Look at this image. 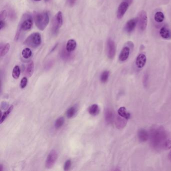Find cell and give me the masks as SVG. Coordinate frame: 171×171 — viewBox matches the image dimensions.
I'll return each mask as SVG.
<instances>
[{"mask_svg":"<svg viewBox=\"0 0 171 171\" xmlns=\"http://www.w3.org/2000/svg\"><path fill=\"white\" fill-rule=\"evenodd\" d=\"M149 139L151 146L157 151L171 148V135L162 127H153L149 133Z\"/></svg>","mask_w":171,"mask_h":171,"instance_id":"cell-1","label":"cell"},{"mask_svg":"<svg viewBox=\"0 0 171 171\" xmlns=\"http://www.w3.org/2000/svg\"><path fill=\"white\" fill-rule=\"evenodd\" d=\"M35 22L36 26L40 30H44L49 23V16L47 12L37 14L35 16Z\"/></svg>","mask_w":171,"mask_h":171,"instance_id":"cell-2","label":"cell"},{"mask_svg":"<svg viewBox=\"0 0 171 171\" xmlns=\"http://www.w3.org/2000/svg\"><path fill=\"white\" fill-rule=\"evenodd\" d=\"M42 43L41 36L39 33H34L29 36L25 40L24 44L29 47L36 48L39 47Z\"/></svg>","mask_w":171,"mask_h":171,"instance_id":"cell-3","label":"cell"},{"mask_svg":"<svg viewBox=\"0 0 171 171\" xmlns=\"http://www.w3.org/2000/svg\"><path fill=\"white\" fill-rule=\"evenodd\" d=\"M137 19L140 30L141 31L145 30L148 24V16L146 12L144 11L140 12Z\"/></svg>","mask_w":171,"mask_h":171,"instance_id":"cell-4","label":"cell"},{"mask_svg":"<svg viewBox=\"0 0 171 171\" xmlns=\"http://www.w3.org/2000/svg\"><path fill=\"white\" fill-rule=\"evenodd\" d=\"M58 158V154L56 150H53L48 154L45 163L47 169H51L53 167Z\"/></svg>","mask_w":171,"mask_h":171,"instance_id":"cell-5","label":"cell"},{"mask_svg":"<svg viewBox=\"0 0 171 171\" xmlns=\"http://www.w3.org/2000/svg\"><path fill=\"white\" fill-rule=\"evenodd\" d=\"M107 55L108 58L112 59L114 58L116 52V47L114 41L109 39L107 41Z\"/></svg>","mask_w":171,"mask_h":171,"instance_id":"cell-6","label":"cell"},{"mask_svg":"<svg viewBox=\"0 0 171 171\" xmlns=\"http://www.w3.org/2000/svg\"><path fill=\"white\" fill-rule=\"evenodd\" d=\"M129 5L128 3L124 1L122 2L118 7L117 11V18L118 19H121L124 17V14L127 11V9L129 8Z\"/></svg>","mask_w":171,"mask_h":171,"instance_id":"cell-7","label":"cell"},{"mask_svg":"<svg viewBox=\"0 0 171 171\" xmlns=\"http://www.w3.org/2000/svg\"><path fill=\"white\" fill-rule=\"evenodd\" d=\"M33 26V20L32 18L29 17L21 23L20 27V30L27 31L30 30Z\"/></svg>","mask_w":171,"mask_h":171,"instance_id":"cell-8","label":"cell"},{"mask_svg":"<svg viewBox=\"0 0 171 171\" xmlns=\"http://www.w3.org/2000/svg\"><path fill=\"white\" fill-rule=\"evenodd\" d=\"M137 19H132L129 20V21L127 22L125 26L124 29L126 32L129 33L132 32L134 29H135V26L137 25Z\"/></svg>","mask_w":171,"mask_h":171,"instance_id":"cell-9","label":"cell"},{"mask_svg":"<svg viewBox=\"0 0 171 171\" xmlns=\"http://www.w3.org/2000/svg\"><path fill=\"white\" fill-rule=\"evenodd\" d=\"M146 55L144 54H139L135 61V64L137 65V67L139 68H142L144 66V65L146 64Z\"/></svg>","mask_w":171,"mask_h":171,"instance_id":"cell-10","label":"cell"},{"mask_svg":"<svg viewBox=\"0 0 171 171\" xmlns=\"http://www.w3.org/2000/svg\"><path fill=\"white\" fill-rule=\"evenodd\" d=\"M129 53L130 49L129 47L126 46L123 48L119 56V60L122 62L126 61L129 57Z\"/></svg>","mask_w":171,"mask_h":171,"instance_id":"cell-11","label":"cell"},{"mask_svg":"<svg viewBox=\"0 0 171 171\" xmlns=\"http://www.w3.org/2000/svg\"><path fill=\"white\" fill-rule=\"evenodd\" d=\"M114 114L110 108H107L105 112V120L107 124H111L114 120Z\"/></svg>","mask_w":171,"mask_h":171,"instance_id":"cell-12","label":"cell"},{"mask_svg":"<svg viewBox=\"0 0 171 171\" xmlns=\"http://www.w3.org/2000/svg\"><path fill=\"white\" fill-rule=\"evenodd\" d=\"M137 136L140 142H145L149 139V133L146 130L141 129L138 131Z\"/></svg>","mask_w":171,"mask_h":171,"instance_id":"cell-13","label":"cell"},{"mask_svg":"<svg viewBox=\"0 0 171 171\" xmlns=\"http://www.w3.org/2000/svg\"><path fill=\"white\" fill-rule=\"evenodd\" d=\"M160 34L162 38L169 40L171 39V30L165 27H162L160 31Z\"/></svg>","mask_w":171,"mask_h":171,"instance_id":"cell-14","label":"cell"},{"mask_svg":"<svg viewBox=\"0 0 171 171\" xmlns=\"http://www.w3.org/2000/svg\"><path fill=\"white\" fill-rule=\"evenodd\" d=\"M127 119L122 116H117L116 120V125L118 129H122L127 124Z\"/></svg>","mask_w":171,"mask_h":171,"instance_id":"cell-15","label":"cell"},{"mask_svg":"<svg viewBox=\"0 0 171 171\" xmlns=\"http://www.w3.org/2000/svg\"><path fill=\"white\" fill-rule=\"evenodd\" d=\"M63 15L62 12L59 11L57 13V15L56 16L54 24L57 26L59 28L63 25Z\"/></svg>","mask_w":171,"mask_h":171,"instance_id":"cell-16","label":"cell"},{"mask_svg":"<svg viewBox=\"0 0 171 171\" xmlns=\"http://www.w3.org/2000/svg\"><path fill=\"white\" fill-rule=\"evenodd\" d=\"M77 46L76 41L74 39H70L67 42L66 49L69 52L73 51Z\"/></svg>","mask_w":171,"mask_h":171,"instance_id":"cell-17","label":"cell"},{"mask_svg":"<svg viewBox=\"0 0 171 171\" xmlns=\"http://www.w3.org/2000/svg\"><path fill=\"white\" fill-rule=\"evenodd\" d=\"M118 114L122 116V118H124L127 120H129L131 118V114L127 111L126 108L124 107H121L118 110Z\"/></svg>","mask_w":171,"mask_h":171,"instance_id":"cell-18","label":"cell"},{"mask_svg":"<svg viewBox=\"0 0 171 171\" xmlns=\"http://www.w3.org/2000/svg\"><path fill=\"white\" fill-rule=\"evenodd\" d=\"M88 112L90 114L93 116H97V114H99V108L98 105L96 104L91 105L88 108Z\"/></svg>","mask_w":171,"mask_h":171,"instance_id":"cell-19","label":"cell"},{"mask_svg":"<svg viewBox=\"0 0 171 171\" xmlns=\"http://www.w3.org/2000/svg\"><path fill=\"white\" fill-rule=\"evenodd\" d=\"M34 70V64L33 61H31L27 65L26 69V74L27 76L31 77L32 75Z\"/></svg>","mask_w":171,"mask_h":171,"instance_id":"cell-20","label":"cell"},{"mask_svg":"<svg viewBox=\"0 0 171 171\" xmlns=\"http://www.w3.org/2000/svg\"><path fill=\"white\" fill-rule=\"evenodd\" d=\"M154 19L157 22L162 23V22H163L164 20L165 16L162 12H158L155 14Z\"/></svg>","mask_w":171,"mask_h":171,"instance_id":"cell-21","label":"cell"},{"mask_svg":"<svg viewBox=\"0 0 171 171\" xmlns=\"http://www.w3.org/2000/svg\"><path fill=\"white\" fill-rule=\"evenodd\" d=\"M14 108L13 105H11L8 108V110L4 112V114H2L0 118V124H2L3 122L8 117V116L10 114L11 112Z\"/></svg>","mask_w":171,"mask_h":171,"instance_id":"cell-22","label":"cell"},{"mask_svg":"<svg viewBox=\"0 0 171 171\" xmlns=\"http://www.w3.org/2000/svg\"><path fill=\"white\" fill-rule=\"evenodd\" d=\"M10 49V45L9 43H7L3 47L1 48V51H0L1 57H3L8 53V52L9 51Z\"/></svg>","mask_w":171,"mask_h":171,"instance_id":"cell-23","label":"cell"},{"mask_svg":"<svg viewBox=\"0 0 171 171\" xmlns=\"http://www.w3.org/2000/svg\"><path fill=\"white\" fill-rule=\"evenodd\" d=\"M77 107H72L69 108L68 110H67L66 116L68 118H71L74 116V115L76 114L77 112Z\"/></svg>","mask_w":171,"mask_h":171,"instance_id":"cell-24","label":"cell"},{"mask_svg":"<svg viewBox=\"0 0 171 171\" xmlns=\"http://www.w3.org/2000/svg\"><path fill=\"white\" fill-rule=\"evenodd\" d=\"M22 55L25 59H28L32 56V52L30 48H26L22 52Z\"/></svg>","mask_w":171,"mask_h":171,"instance_id":"cell-25","label":"cell"},{"mask_svg":"<svg viewBox=\"0 0 171 171\" xmlns=\"http://www.w3.org/2000/svg\"><path fill=\"white\" fill-rule=\"evenodd\" d=\"M70 53L71 52L68 51L66 48L65 49H63L61 52V57L64 60H69L72 57V55Z\"/></svg>","mask_w":171,"mask_h":171,"instance_id":"cell-26","label":"cell"},{"mask_svg":"<svg viewBox=\"0 0 171 171\" xmlns=\"http://www.w3.org/2000/svg\"><path fill=\"white\" fill-rule=\"evenodd\" d=\"M65 119L63 117H60L58 118L55 122V127L56 129H58L59 128L63 126V124H64Z\"/></svg>","mask_w":171,"mask_h":171,"instance_id":"cell-27","label":"cell"},{"mask_svg":"<svg viewBox=\"0 0 171 171\" xmlns=\"http://www.w3.org/2000/svg\"><path fill=\"white\" fill-rule=\"evenodd\" d=\"M20 75V68L18 65H16L14 67L12 72V76L14 79H17L19 78Z\"/></svg>","mask_w":171,"mask_h":171,"instance_id":"cell-28","label":"cell"},{"mask_svg":"<svg viewBox=\"0 0 171 171\" xmlns=\"http://www.w3.org/2000/svg\"><path fill=\"white\" fill-rule=\"evenodd\" d=\"M109 75V72L108 71H105L101 73V81L103 83H105L108 80Z\"/></svg>","mask_w":171,"mask_h":171,"instance_id":"cell-29","label":"cell"},{"mask_svg":"<svg viewBox=\"0 0 171 171\" xmlns=\"http://www.w3.org/2000/svg\"><path fill=\"white\" fill-rule=\"evenodd\" d=\"M27 83H28V79L27 77H23L20 82V87L22 88H24L27 86Z\"/></svg>","mask_w":171,"mask_h":171,"instance_id":"cell-30","label":"cell"},{"mask_svg":"<svg viewBox=\"0 0 171 171\" xmlns=\"http://www.w3.org/2000/svg\"><path fill=\"white\" fill-rule=\"evenodd\" d=\"M71 166V161L70 160H67L64 165V170L65 171H68L70 169Z\"/></svg>","mask_w":171,"mask_h":171,"instance_id":"cell-31","label":"cell"},{"mask_svg":"<svg viewBox=\"0 0 171 171\" xmlns=\"http://www.w3.org/2000/svg\"><path fill=\"white\" fill-rule=\"evenodd\" d=\"M7 12L6 10H2L1 12V20H3L4 21L6 17H7Z\"/></svg>","mask_w":171,"mask_h":171,"instance_id":"cell-32","label":"cell"},{"mask_svg":"<svg viewBox=\"0 0 171 171\" xmlns=\"http://www.w3.org/2000/svg\"><path fill=\"white\" fill-rule=\"evenodd\" d=\"M77 0H68V3L69 5L72 7L73 6L75 3H76Z\"/></svg>","mask_w":171,"mask_h":171,"instance_id":"cell-33","label":"cell"},{"mask_svg":"<svg viewBox=\"0 0 171 171\" xmlns=\"http://www.w3.org/2000/svg\"><path fill=\"white\" fill-rule=\"evenodd\" d=\"M5 23L4 22V21L3 20H1V22H0V28H1V30H2V29L5 27Z\"/></svg>","mask_w":171,"mask_h":171,"instance_id":"cell-34","label":"cell"},{"mask_svg":"<svg viewBox=\"0 0 171 171\" xmlns=\"http://www.w3.org/2000/svg\"><path fill=\"white\" fill-rule=\"evenodd\" d=\"M8 105L7 103H6V102H3V103H2V105H1V108H3V107H5L6 108H7V107H8Z\"/></svg>","mask_w":171,"mask_h":171,"instance_id":"cell-35","label":"cell"},{"mask_svg":"<svg viewBox=\"0 0 171 171\" xmlns=\"http://www.w3.org/2000/svg\"><path fill=\"white\" fill-rule=\"evenodd\" d=\"M133 1V0H124V1H126V2L128 3L129 4V5H131V4L132 3Z\"/></svg>","mask_w":171,"mask_h":171,"instance_id":"cell-36","label":"cell"},{"mask_svg":"<svg viewBox=\"0 0 171 171\" xmlns=\"http://www.w3.org/2000/svg\"><path fill=\"white\" fill-rule=\"evenodd\" d=\"M168 158H169V159L170 161V162H171V150L169 154Z\"/></svg>","mask_w":171,"mask_h":171,"instance_id":"cell-37","label":"cell"},{"mask_svg":"<svg viewBox=\"0 0 171 171\" xmlns=\"http://www.w3.org/2000/svg\"><path fill=\"white\" fill-rule=\"evenodd\" d=\"M1 169H0V170H1V171H3V165H1Z\"/></svg>","mask_w":171,"mask_h":171,"instance_id":"cell-38","label":"cell"},{"mask_svg":"<svg viewBox=\"0 0 171 171\" xmlns=\"http://www.w3.org/2000/svg\"><path fill=\"white\" fill-rule=\"evenodd\" d=\"M34 1H36V2H39V1H42V0H34Z\"/></svg>","mask_w":171,"mask_h":171,"instance_id":"cell-39","label":"cell"},{"mask_svg":"<svg viewBox=\"0 0 171 171\" xmlns=\"http://www.w3.org/2000/svg\"><path fill=\"white\" fill-rule=\"evenodd\" d=\"M46 1H47V0H46Z\"/></svg>","mask_w":171,"mask_h":171,"instance_id":"cell-40","label":"cell"}]
</instances>
